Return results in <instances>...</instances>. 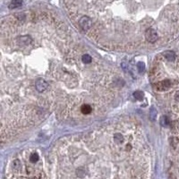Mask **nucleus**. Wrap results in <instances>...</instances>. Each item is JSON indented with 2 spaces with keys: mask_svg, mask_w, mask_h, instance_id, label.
<instances>
[{
  "mask_svg": "<svg viewBox=\"0 0 179 179\" xmlns=\"http://www.w3.org/2000/svg\"><path fill=\"white\" fill-rule=\"evenodd\" d=\"M145 38L146 40L150 42V43H154L158 40V38H159V35H158V32L156 30H154L152 28H149L146 30L145 31Z\"/></svg>",
  "mask_w": 179,
  "mask_h": 179,
  "instance_id": "f257e3e1",
  "label": "nucleus"
},
{
  "mask_svg": "<svg viewBox=\"0 0 179 179\" xmlns=\"http://www.w3.org/2000/svg\"><path fill=\"white\" fill-rule=\"evenodd\" d=\"M79 25L81 27V30L83 31H89L91 29V27L92 26V22L91 20L90 17L84 15L80 18L79 20Z\"/></svg>",
  "mask_w": 179,
  "mask_h": 179,
  "instance_id": "f03ea898",
  "label": "nucleus"
},
{
  "mask_svg": "<svg viewBox=\"0 0 179 179\" xmlns=\"http://www.w3.org/2000/svg\"><path fill=\"white\" fill-rule=\"evenodd\" d=\"M47 87H49V83L47 81L43 79V78H39L35 81V88L39 92H43L45 91Z\"/></svg>",
  "mask_w": 179,
  "mask_h": 179,
  "instance_id": "7ed1b4c3",
  "label": "nucleus"
},
{
  "mask_svg": "<svg viewBox=\"0 0 179 179\" xmlns=\"http://www.w3.org/2000/svg\"><path fill=\"white\" fill-rule=\"evenodd\" d=\"M17 42L20 46H28L32 42V39L30 35H23L17 39Z\"/></svg>",
  "mask_w": 179,
  "mask_h": 179,
  "instance_id": "20e7f679",
  "label": "nucleus"
},
{
  "mask_svg": "<svg viewBox=\"0 0 179 179\" xmlns=\"http://www.w3.org/2000/svg\"><path fill=\"white\" fill-rule=\"evenodd\" d=\"M170 86H171V81L169 80H165L158 83L157 89H159V91H166V90H169Z\"/></svg>",
  "mask_w": 179,
  "mask_h": 179,
  "instance_id": "39448f33",
  "label": "nucleus"
},
{
  "mask_svg": "<svg viewBox=\"0 0 179 179\" xmlns=\"http://www.w3.org/2000/svg\"><path fill=\"white\" fill-rule=\"evenodd\" d=\"M113 140H114V142L116 143V144L121 145L122 143L124 142V141H125V138H124V136H123L122 134H120V133H116V134H114V136H113Z\"/></svg>",
  "mask_w": 179,
  "mask_h": 179,
  "instance_id": "423d86ee",
  "label": "nucleus"
},
{
  "mask_svg": "<svg viewBox=\"0 0 179 179\" xmlns=\"http://www.w3.org/2000/svg\"><path fill=\"white\" fill-rule=\"evenodd\" d=\"M163 56H164V57L166 59V60L170 61V62L174 61L175 59H176V54H175V52H173V51H171V50L165 51L164 54H163Z\"/></svg>",
  "mask_w": 179,
  "mask_h": 179,
  "instance_id": "0eeeda50",
  "label": "nucleus"
},
{
  "mask_svg": "<svg viewBox=\"0 0 179 179\" xmlns=\"http://www.w3.org/2000/svg\"><path fill=\"white\" fill-rule=\"evenodd\" d=\"M23 2L22 0H12L11 3L9 4V9H15V8H19L22 6Z\"/></svg>",
  "mask_w": 179,
  "mask_h": 179,
  "instance_id": "6e6552de",
  "label": "nucleus"
},
{
  "mask_svg": "<svg viewBox=\"0 0 179 179\" xmlns=\"http://www.w3.org/2000/svg\"><path fill=\"white\" fill-rule=\"evenodd\" d=\"M81 111L82 114H84V115H89L91 114V112L92 111V107L91 105L89 104H83L81 107Z\"/></svg>",
  "mask_w": 179,
  "mask_h": 179,
  "instance_id": "1a4fd4ad",
  "label": "nucleus"
},
{
  "mask_svg": "<svg viewBox=\"0 0 179 179\" xmlns=\"http://www.w3.org/2000/svg\"><path fill=\"white\" fill-rule=\"evenodd\" d=\"M157 116H158V112H157V109H155L154 107H151V109L150 110V119L151 121H155L157 118Z\"/></svg>",
  "mask_w": 179,
  "mask_h": 179,
  "instance_id": "9d476101",
  "label": "nucleus"
},
{
  "mask_svg": "<svg viewBox=\"0 0 179 179\" xmlns=\"http://www.w3.org/2000/svg\"><path fill=\"white\" fill-rule=\"evenodd\" d=\"M81 61H82L83 64L89 65V64L91 63L92 58H91V56L90 55H88V54H84V55H83V56H81Z\"/></svg>",
  "mask_w": 179,
  "mask_h": 179,
  "instance_id": "9b49d317",
  "label": "nucleus"
},
{
  "mask_svg": "<svg viewBox=\"0 0 179 179\" xmlns=\"http://www.w3.org/2000/svg\"><path fill=\"white\" fill-rule=\"evenodd\" d=\"M160 125L164 127H168L169 125V119L166 116H163L160 118Z\"/></svg>",
  "mask_w": 179,
  "mask_h": 179,
  "instance_id": "f8f14e48",
  "label": "nucleus"
},
{
  "mask_svg": "<svg viewBox=\"0 0 179 179\" xmlns=\"http://www.w3.org/2000/svg\"><path fill=\"white\" fill-rule=\"evenodd\" d=\"M134 97L137 100H141L144 97V93L141 91H135L134 92Z\"/></svg>",
  "mask_w": 179,
  "mask_h": 179,
  "instance_id": "ddd939ff",
  "label": "nucleus"
},
{
  "mask_svg": "<svg viewBox=\"0 0 179 179\" xmlns=\"http://www.w3.org/2000/svg\"><path fill=\"white\" fill-rule=\"evenodd\" d=\"M39 159H40V157H39L38 153L33 152V153L31 154V156H30V160H31V162H32V163H36Z\"/></svg>",
  "mask_w": 179,
  "mask_h": 179,
  "instance_id": "4468645a",
  "label": "nucleus"
},
{
  "mask_svg": "<svg viewBox=\"0 0 179 179\" xmlns=\"http://www.w3.org/2000/svg\"><path fill=\"white\" fill-rule=\"evenodd\" d=\"M137 70L140 74H142L145 71V64L143 62H138L137 63Z\"/></svg>",
  "mask_w": 179,
  "mask_h": 179,
  "instance_id": "2eb2a0df",
  "label": "nucleus"
},
{
  "mask_svg": "<svg viewBox=\"0 0 179 179\" xmlns=\"http://www.w3.org/2000/svg\"><path fill=\"white\" fill-rule=\"evenodd\" d=\"M85 169L83 168H78L76 169V176H79V177H83L85 176Z\"/></svg>",
  "mask_w": 179,
  "mask_h": 179,
  "instance_id": "dca6fc26",
  "label": "nucleus"
},
{
  "mask_svg": "<svg viewBox=\"0 0 179 179\" xmlns=\"http://www.w3.org/2000/svg\"><path fill=\"white\" fill-rule=\"evenodd\" d=\"M22 166V164H21V161L19 159H15L14 162H13V169L15 170H19Z\"/></svg>",
  "mask_w": 179,
  "mask_h": 179,
  "instance_id": "f3484780",
  "label": "nucleus"
},
{
  "mask_svg": "<svg viewBox=\"0 0 179 179\" xmlns=\"http://www.w3.org/2000/svg\"><path fill=\"white\" fill-rule=\"evenodd\" d=\"M175 100H176L177 102H179V91H176V94H175Z\"/></svg>",
  "mask_w": 179,
  "mask_h": 179,
  "instance_id": "a211bd4d",
  "label": "nucleus"
}]
</instances>
